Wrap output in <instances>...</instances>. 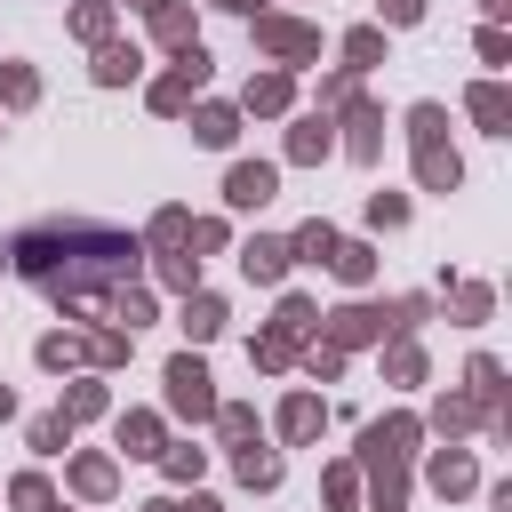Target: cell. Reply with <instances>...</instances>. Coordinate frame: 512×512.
<instances>
[{
	"label": "cell",
	"mask_w": 512,
	"mask_h": 512,
	"mask_svg": "<svg viewBox=\"0 0 512 512\" xmlns=\"http://www.w3.org/2000/svg\"><path fill=\"white\" fill-rule=\"evenodd\" d=\"M16 264H24L40 288L72 296V288H88V280H128V272H136V240L96 232V224H40V232L16 240Z\"/></svg>",
	"instance_id": "obj_1"
},
{
	"label": "cell",
	"mask_w": 512,
	"mask_h": 512,
	"mask_svg": "<svg viewBox=\"0 0 512 512\" xmlns=\"http://www.w3.org/2000/svg\"><path fill=\"white\" fill-rule=\"evenodd\" d=\"M408 128H416V176H424V192H456V176H464V168H456V152L440 144L448 112H440V104H416V112H408Z\"/></svg>",
	"instance_id": "obj_2"
},
{
	"label": "cell",
	"mask_w": 512,
	"mask_h": 512,
	"mask_svg": "<svg viewBox=\"0 0 512 512\" xmlns=\"http://www.w3.org/2000/svg\"><path fill=\"white\" fill-rule=\"evenodd\" d=\"M312 328H320V312H312L304 296H288V304H280V320H272V336L256 344V368H288V360H296V344H304Z\"/></svg>",
	"instance_id": "obj_3"
},
{
	"label": "cell",
	"mask_w": 512,
	"mask_h": 512,
	"mask_svg": "<svg viewBox=\"0 0 512 512\" xmlns=\"http://www.w3.org/2000/svg\"><path fill=\"white\" fill-rule=\"evenodd\" d=\"M168 408L176 416H216V392H208V368L184 352V360H168Z\"/></svg>",
	"instance_id": "obj_4"
},
{
	"label": "cell",
	"mask_w": 512,
	"mask_h": 512,
	"mask_svg": "<svg viewBox=\"0 0 512 512\" xmlns=\"http://www.w3.org/2000/svg\"><path fill=\"white\" fill-rule=\"evenodd\" d=\"M272 192H280V168H264V160H240V168L224 176V200H232V208H264Z\"/></svg>",
	"instance_id": "obj_5"
},
{
	"label": "cell",
	"mask_w": 512,
	"mask_h": 512,
	"mask_svg": "<svg viewBox=\"0 0 512 512\" xmlns=\"http://www.w3.org/2000/svg\"><path fill=\"white\" fill-rule=\"evenodd\" d=\"M256 40H264L272 56H312V48H320V32H304V24H288V16H264Z\"/></svg>",
	"instance_id": "obj_6"
},
{
	"label": "cell",
	"mask_w": 512,
	"mask_h": 512,
	"mask_svg": "<svg viewBox=\"0 0 512 512\" xmlns=\"http://www.w3.org/2000/svg\"><path fill=\"white\" fill-rule=\"evenodd\" d=\"M328 336H336V352H344V344H368V336H384V312H376V304H344V312L328 320Z\"/></svg>",
	"instance_id": "obj_7"
},
{
	"label": "cell",
	"mask_w": 512,
	"mask_h": 512,
	"mask_svg": "<svg viewBox=\"0 0 512 512\" xmlns=\"http://www.w3.org/2000/svg\"><path fill=\"white\" fill-rule=\"evenodd\" d=\"M408 448H416V424H408V416H392V424L368 432V464H400Z\"/></svg>",
	"instance_id": "obj_8"
},
{
	"label": "cell",
	"mask_w": 512,
	"mask_h": 512,
	"mask_svg": "<svg viewBox=\"0 0 512 512\" xmlns=\"http://www.w3.org/2000/svg\"><path fill=\"white\" fill-rule=\"evenodd\" d=\"M464 104H472V120H480V128H488V136H504V120H512V96H504V88H496V80H480V88H472V96H464Z\"/></svg>",
	"instance_id": "obj_9"
},
{
	"label": "cell",
	"mask_w": 512,
	"mask_h": 512,
	"mask_svg": "<svg viewBox=\"0 0 512 512\" xmlns=\"http://www.w3.org/2000/svg\"><path fill=\"white\" fill-rule=\"evenodd\" d=\"M240 272H248V280H280V272H288V240H248V248H240Z\"/></svg>",
	"instance_id": "obj_10"
},
{
	"label": "cell",
	"mask_w": 512,
	"mask_h": 512,
	"mask_svg": "<svg viewBox=\"0 0 512 512\" xmlns=\"http://www.w3.org/2000/svg\"><path fill=\"white\" fill-rule=\"evenodd\" d=\"M328 256H336V232H328V224H304V232L288 240V264H328Z\"/></svg>",
	"instance_id": "obj_11"
},
{
	"label": "cell",
	"mask_w": 512,
	"mask_h": 512,
	"mask_svg": "<svg viewBox=\"0 0 512 512\" xmlns=\"http://www.w3.org/2000/svg\"><path fill=\"white\" fill-rule=\"evenodd\" d=\"M280 432H288V440H312V432H320V400H312V392H296V400L280 408Z\"/></svg>",
	"instance_id": "obj_12"
},
{
	"label": "cell",
	"mask_w": 512,
	"mask_h": 512,
	"mask_svg": "<svg viewBox=\"0 0 512 512\" xmlns=\"http://www.w3.org/2000/svg\"><path fill=\"white\" fill-rule=\"evenodd\" d=\"M432 488H440V496H464V488H472V456H464V448H448V456L432 464Z\"/></svg>",
	"instance_id": "obj_13"
},
{
	"label": "cell",
	"mask_w": 512,
	"mask_h": 512,
	"mask_svg": "<svg viewBox=\"0 0 512 512\" xmlns=\"http://www.w3.org/2000/svg\"><path fill=\"white\" fill-rule=\"evenodd\" d=\"M192 136H200V144H232V136H240V120H232V104H208V112L192 120Z\"/></svg>",
	"instance_id": "obj_14"
},
{
	"label": "cell",
	"mask_w": 512,
	"mask_h": 512,
	"mask_svg": "<svg viewBox=\"0 0 512 512\" xmlns=\"http://www.w3.org/2000/svg\"><path fill=\"white\" fill-rule=\"evenodd\" d=\"M336 136H328V120H296V136H288V160H320Z\"/></svg>",
	"instance_id": "obj_15"
},
{
	"label": "cell",
	"mask_w": 512,
	"mask_h": 512,
	"mask_svg": "<svg viewBox=\"0 0 512 512\" xmlns=\"http://www.w3.org/2000/svg\"><path fill=\"white\" fill-rule=\"evenodd\" d=\"M120 448L128 456H160V424L152 416H120Z\"/></svg>",
	"instance_id": "obj_16"
},
{
	"label": "cell",
	"mask_w": 512,
	"mask_h": 512,
	"mask_svg": "<svg viewBox=\"0 0 512 512\" xmlns=\"http://www.w3.org/2000/svg\"><path fill=\"white\" fill-rule=\"evenodd\" d=\"M184 328H192V336L208 344V336L224 328V304H216V296H192V304H184Z\"/></svg>",
	"instance_id": "obj_17"
},
{
	"label": "cell",
	"mask_w": 512,
	"mask_h": 512,
	"mask_svg": "<svg viewBox=\"0 0 512 512\" xmlns=\"http://www.w3.org/2000/svg\"><path fill=\"white\" fill-rule=\"evenodd\" d=\"M280 104H288V80H280V72L248 80V112H280Z\"/></svg>",
	"instance_id": "obj_18"
},
{
	"label": "cell",
	"mask_w": 512,
	"mask_h": 512,
	"mask_svg": "<svg viewBox=\"0 0 512 512\" xmlns=\"http://www.w3.org/2000/svg\"><path fill=\"white\" fill-rule=\"evenodd\" d=\"M328 264H336L344 280H368V272H376V256H368L360 240H336V256H328Z\"/></svg>",
	"instance_id": "obj_19"
},
{
	"label": "cell",
	"mask_w": 512,
	"mask_h": 512,
	"mask_svg": "<svg viewBox=\"0 0 512 512\" xmlns=\"http://www.w3.org/2000/svg\"><path fill=\"white\" fill-rule=\"evenodd\" d=\"M72 488H80V496H104V488H112V464H104V456H80V464H72Z\"/></svg>",
	"instance_id": "obj_20"
},
{
	"label": "cell",
	"mask_w": 512,
	"mask_h": 512,
	"mask_svg": "<svg viewBox=\"0 0 512 512\" xmlns=\"http://www.w3.org/2000/svg\"><path fill=\"white\" fill-rule=\"evenodd\" d=\"M96 80H136V48H120V40H112V48L96 56Z\"/></svg>",
	"instance_id": "obj_21"
},
{
	"label": "cell",
	"mask_w": 512,
	"mask_h": 512,
	"mask_svg": "<svg viewBox=\"0 0 512 512\" xmlns=\"http://www.w3.org/2000/svg\"><path fill=\"white\" fill-rule=\"evenodd\" d=\"M240 480H248V488H272V480H280V456H256V448H240Z\"/></svg>",
	"instance_id": "obj_22"
},
{
	"label": "cell",
	"mask_w": 512,
	"mask_h": 512,
	"mask_svg": "<svg viewBox=\"0 0 512 512\" xmlns=\"http://www.w3.org/2000/svg\"><path fill=\"white\" fill-rule=\"evenodd\" d=\"M344 56H352V72H368V64H376V56H384V40H376V32H368V24H360V32H352V40H344Z\"/></svg>",
	"instance_id": "obj_23"
},
{
	"label": "cell",
	"mask_w": 512,
	"mask_h": 512,
	"mask_svg": "<svg viewBox=\"0 0 512 512\" xmlns=\"http://www.w3.org/2000/svg\"><path fill=\"white\" fill-rule=\"evenodd\" d=\"M0 96H8V104H32V96H40V80H32L24 64H8V72H0Z\"/></svg>",
	"instance_id": "obj_24"
},
{
	"label": "cell",
	"mask_w": 512,
	"mask_h": 512,
	"mask_svg": "<svg viewBox=\"0 0 512 512\" xmlns=\"http://www.w3.org/2000/svg\"><path fill=\"white\" fill-rule=\"evenodd\" d=\"M376 128H384V120H376V112H352V152H360V160H376V144H384V136H376Z\"/></svg>",
	"instance_id": "obj_25"
},
{
	"label": "cell",
	"mask_w": 512,
	"mask_h": 512,
	"mask_svg": "<svg viewBox=\"0 0 512 512\" xmlns=\"http://www.w3.org/2000/svg\"><path fill=\"white\" fill-rule=\"evenodd\" d=\"M400 216H408L400 192H376V200H368V224H400Z\"/></svg>",
	"instance_id": "obj_26"
},
{
	"label": "cell",
	"mask_w": 512,
	"mask_h": 512,
	"mask_svg": "<svg viewBox=\"0 0 512 512\" xmlns=\"http://www.w3.org/2000/svg\"><path fill=\"white\" fill-rule=\"evenodd\" d=\"M40 360H48V368H72L80 344H72V336H40Z\"/></svg>",
	"instance_id": "obj_27"
},
{
	"label": "cell",
	"mask_w": 512,
	"mask_h": 512,
	"mask_svg": "<svg viewBox=\"0 0 512 512\" xmlns=\"http://www.w3.org/2000/svg\"><path fill=\"white\" fill-rule=\"evenodd\" d=\"M96 408H104V392H96V384H72V400H64V424H72V416H96Z\"/></svg>",
	"instance_id": "obj_28"
},
{
	"label": "cell",
	"mask_w": 512,
	"mask_h": 512,
	"mask_svg": "<svg viewBox=\"0 0 512 512\" xmlns=\"http://www.w3.org/2000/svg\"><path fill=\"white\" fill-rule=\"evenodd\" d=\"M392 376H400V384H416V376H424V360H416V344H392Z\"/></svg>",
	"instance_id": "obj_29"
},
{
	"label": "cell",
	"mask_w": 512,
	"mask_h": 512,
	"mask_svg": "<svg viewBox=\"0 0 512 512\" xmlns=\"http://www.w3.org/2000/svg\"><path fill=\"white\" fill-rule=\"evenodd\" d=\"M64 432H72L64 416H40V424H32V448H64Z\"/></svg>",
	"instance_id": "obj_30"
},
{
	"label": "cell",
	"mask_w": 512,
	"mask_h": 512,
	"mask_svg": "<svg viewBox=\"0 0 512 512\" xmlns=\"http://www.w3.org/2000/svg\"><path fill=\"white\" fill-rule=\"evenodd\" d=\"M72 24H80V32H88V40H104V24H112V16H104V0H88V8H80V16H72Z\"/></svg>",
	"instance_id": "obj_31"
},
{
	"label": "cell",
	"mask_w": 512,
	"mask_h": 512,
	"mask_svg": "<svg viewBox=\"0 0 512 512\" xmlns=\"http://www.w3.org/2000/svg\"><path fill=\"white\" fill-rule=\"evenodd\" d=\"M456 312L464 320H488V288H456Z\"/></svg>",
	"instance_id": "obj_32"
},
{
	"label": "cell",
	"mask_w": 512,
	"mask_h": 512,
	"mask_svg": "<svg viewBox=\"0 0 512 512\" xmlns=\"http://www.w3.org/2000/svg\"><path fill=\"white\" fill-rule=\"evenodd\" d=\"M384 16H392V24H416V16H424V0H384Z\"/></svg>",
	"instance_id": "obj_33"
},
{
	"label": "cell",
	"mask_w": 512,
	"mask_h": 512,
	"mask_svg": "<svg viewBox=\"0 0 512 512\" xmlns=\"http://www.w3.org/2000/svg\"><path fill=\"white\" fill-rule=\"evenodd\" d=\"M176 512H216V504H208V496H192V504H176Z\"/></svg>",
	"instance_id": "obj_34"
},
{
	"label": "cell",
	"mask_w": 512,
	"mask_h": 512,
	"mask_svg": "<svg viewBox=\"0 0 512 512\" xmlns=\"http://www.w3.org/2000/svg\"><path fill=\"white\" fill-rule=\"evenodd\" d=\"M480 8H488V16H504V8H512V0H480Z\"/></svg>",
	"instance_id": "obj_35"
},
{
	"label": "cell",
	"mask_w": 512,
	"mask_h": 512,
	"mask_svg": "<svg viewBox=\"0 0 512 512\" xmlns=\"http://www.w3.org/2000/svg\"><path fill=\"white\" fill-rule=\"evenodd\" d=\"M216 8H248V0H216Z\"/></svg>",
	"instance_id": "obj_36"
},
{
	"label": "cell",
	"mask_w": 512,
	"mask_h": 512,
	"mask_svg": "<svg viewBox=\"0 0 512 512\" xmlns=\"http://www.w3.org/2000/svg\"><path fill=\"white\" fill-rule=\"evenodd\" d=\"M0 264H8V248H0Z\"/></svg>",
	"instance_id": "obj_37"
}]
</instances>
